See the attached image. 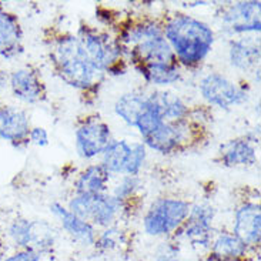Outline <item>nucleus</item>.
<instances>
[{"label":"nucleus","mask_w":261,"mask_h":261,"mask_svg":"<svg viewBox=\"0 0 261 261\" xmlns=\"http://www.w3.org/2000/svg\"><path fill=\"white\" fill-rule=\"evenodd\" d=\"M126 246H127V236L120 227L113 224V226L106 227L100 233H97L93 247L100 253H113Z\"/></svg>","instance_id":"obj_27"},{"label":"nucleus","mask_w":261,"mask_h":261,"mask_svg":"<svg viewBox=\"0 0 261 261\" xmlns=\"http://www.w3.org/2000/svg\"><path fill=\"white\" fill-rule=\"evenodd\" d=\"M24 51V35L19 17L0 5V57L14 60Z\"/></svg>","instance_id":"obj_17"},{"label":"nucleus","mask_w":261,"mask_h":261,"mask_svg":"<svg viewBox=\"0 0 261 261\" xmlns=\"http://www.w3.org/2000/svg\"><path fill=\"white\" fill-rule=\"evenodd\" d=\"M33 220L19 217L7 227V239L14 246V250H30L32 244Z\"/></svg>","instance_id":"obj_28"},{"label":"nucleus","mask_w":261,"mask_h":261,"mask_svg":"<svg viewBox=\"0 0 261 261\" xmlns=\"http://www.w3.org/2000/svg\"><path fill=\"white\" fill-rule=\"evenodd\" d=\"M207 251L205 261H247L253 250L231 231H220L214 234Z\"/></svg>","instance_id":"obj_18"},{"label":"nucleus","mask_w":261,"mask_h":261,"mask_svg":"<svg viewBox=\"0 0 261 261\" xmlns=\"http://www.w3.org/2000/svg\"><path fill=\"white\" fill-rule=\"evenodd\" d=\"M190 207L189 201L181 198H157L143 217L144 233L153 239H173L187 219Z\"/></svg>","instance_id":"obj_4"},{"label":"nucleus","mask_w":261,"mask_h":261,"mask_svg":"<svg viewBox=\"0 0 261 261\" xmlns=\"http://www.w3.org/2000/svg\"><path fill=\"white\" fill-rule=\"evenodd\" d=\"M260 2H239L221 16V24L231 35L258 33L261 29Z\"/></svg>","instance_id":"obj_10"},{"label":"nucleus","mask_w":261,"mask_h":261,"mask_svg":"<svg viewBox=\"0 0 261 261\" xmlns=\"http://www.w3.org/2000/svg\"><path fill=\"white\" fill-rule=\"evenodd\" d=\"M29 143L37 147H46L49 144V133L44 127H32L29 134Z\"/></svg>","instance_id":"obj_33"},{"label":"nucleus","mask_w":261,"mask_h":261,"mask_svg":"<svg viewBox=\"0 0 261 261\" xmlns=\"http://www.w3.org/2000/svg\"><path fill=\"white\" fill-rule=\"evenodd\" d=\"M50 60L56 74L67 86L80 92H90L99 87L103 74L90 63L77 36L66 33L50 44Z\"/></svg>","instance_id":"obj_2"},{"label":"nucleus","mask_w":261,"mask_h":261,"mask_svg":"<svg viewBox=\"0 0 261 261\" xmlns=\"http://www.w3.org/2000/svg\"><path fill=\"white\" fill-rule=\"evenodd\" d=\"M231 233L237 236L250 250L255 251L261 243V210L260 203L247 201L237 207L234 212L233 230Z\"/></svg>","instance_id":"obj_12"},{"label":"nucleus","mask_w":261,"mask_h":261,"mask_svg":"<svg viewBox=\"0 0 261 261\" xmlns=\"http://www.w3.org/2000/svg\"><path fill=\"white\" fill-rule=\"evenodd\" d=\"M164 123V117H163L162 110L157 105L154 97V93L147 96V105L144 112L140 114L139 120L136 123L134 127L139 130L141 139L147 137L148 134H151L155 128H159Z\"/></svg>","instance_id":"obj_26"},{"label":"nucleus","mask_w":261,"mask_h":261,"mask_svg":"<svg viewBox=\"0 0 261 261\" xmlns=\"http://www.w3.org/2000/svg\"><path fill=\"white\" fill-rule=\"evenodd\" d=\"M214 217L216 212L212 205H191L187 219L183 226L177 230L173 240H176L177 243L186 241L191 247L208 250L214 237Z\"/></svg>","instance_id":"obj_7"},{"label":"nucleus","mask_w":261,"mask_h":261,"mask_svg":"<svg viewBox=\"0 0 261 261\" xmlns=\"http://www.w3.org/2000/svg\"><path fill=\"white\" fill-rule=\"evenodd\" d=\"M7 83H9V76H7L5 71L0 70V89H2V87H5Z\"/></svg>","instance_id":"obj_34"},{"label":"nucleus","mask_w":261,"mask_h":261,"mask_svg":"<svg viewBox=\"0 0 261 261\" xmlns=\"http://www.w3.org/2000/svg\"><path fill=\"white\" fill-rule=\"evenodd\" d=\"M139 189H140V178H139V176H123L120 183L114 187L112 196L126 205L128 200H132L136 196Z\"/></svg>","instance_id":"obj_29"},{"label":"nucleus","mask_w":261,"mask_h":261,"mask_svg":"<svg viewBox=\"0 0 261 261\" xmlns=\"http://www.w3.org/2000/svg\"><path fill=\"white\" fill-rule=\"evenodd\" d=\"M154 97L164 121H180L190 117V106H187L186 101L174 93L154 92Z\"/></svg>","instance_id":"obj_24"},{"label":"nucleus","mask_w":261,"mask_h":261,"mask_svg":"<svg viewBox=\"0 0 261 261\" xmlns=\"http://www.w3.org/2000/svg\"><path fill=\"white\" fill-rule=\"evenodd\" d=\"M147 105V96L141 93H124L114 103V112L130 127H134Z\"/></svg>","instance_id":"obj_23"},{"label":"nucleus","mask_w":261,"mask_h":261,"mask_svg":"<svg viewBox=\"0 0 261 261\" xmlns=\"http://www.w3.org/2000/svg\"><path fill=\"white\" fill-rule=\"evenodd\" d=\"M228 60L234 69L241 71H248L251 69H258L260 64V44L258 40L251 39H236L228 44Z\"/></svg>","instance_id":"obj_19"},{"label":"nucleus","mask_w":261,"mask_h":261,"mask_svg":"<svg viewBox=\"0 0 261 261\" xmlns=\"http://www.w3.org/2000/svg\"><path fill=\"white\" fill-rule=\"evenodd\" d=\"M56 246V231L49 223L43 220H33L32 230V244L30 250H33L40 255L49 254Z\"/></svg>","instance_id":"obj_25"},{"label":"nucleus","mask_w":261,"mask_h":261,"mask_svg":"<svg viewBox=\"0 0 261 261\" xmlns=\"http://www.w3.org/2000/svg\"><path fill=\"white\" fill-rule=\"evenodd\" d=\"M43 255L33 250H14L13 253L2 255L0 261H42Z\"/></svg>","instance_id":"obj_32"},{"label":"nucleus","mask_w":261,"mask_h":261,"mask_svg":"<svg viewBox=\"0 0 261 261\" xmlns=\"http://www.w3.org/2000/svg\"><path fill=\"white\" fill-rule=\"evenodd\" d=\"M258 137L247 134L223 143L219 148V163L224 167H250L257 163Z\"/></svg>","instance_id":"obj_15"},{"label":"nucleus","mask_w":261,"mask_h":261,"mask_svg":"<svg viewBox=\"0 0 261 261\" xmlns=\"http://www.w3.org/2000/svg\"><path fill=\"white\" fill-rule=\"evenodd\" d=\"M181 66L178 63H159L140 66L136 70L140 73L148 85L157 87H167L181 79Z\"/></svg>","instance_id":"obj_21"},{"label":"nucleus","mask_w":261,"mask_h":261,"mask_svg":"<svg viewBox=\"0 0 261 261\" xmlns=\"http://www.w3.org/2000/svg\"><path fill=\"white\" fill-rule=\"evenodd\" d=\"M76 36L92 66L100 74H123L126 66L124 51L116 37L87 24L79 29Z\"/></svg>","instance_id":"obj_3"},{"label":"nucleus","mask_w":261,"mask_h":261,"mask_svg":"<svg viewBox=\"0 0 261 261\" xmlns=\"http://www.w3.org/2000/svg\"><path fill=\"white\" fill-rule=\"evenodd\" d=\"M132 154V144L126 140H112L101 154V166L110 174H123L127 169Z\"/></svg>","instance_id":"obj_22"},{"label":"nucleus","mask_w":261,"mask_h":261,"mask_svg":"<svg viewBox=\"0 0 261 261\" xmlns=\"http://www.w3.org/2000/svg\"><path fill=\"white\" fill-rule=\"evenodd\" d=\"M9 87L14 97L26 105L40 103L47 94L40 73L32 66L12 71L9 76Z\"/></svg>","instance_id":"obj_11"},{"label":"nucleus","mask_w":261,"mask_h":261,"mask_svg":"<svg viewBox=\"0 0 261 261\" xmlns=\"http://www.w3.org/2000/svg\"><path fill=\"white\" fill-rule=\"evenodd\" d=\"M134 69L140 66L159 63H177V59L164 36L146 39L133 46L126 53Z\"/></svg>","instance_id":"obj_14"},{"label":"nucleus","mask_w":261,"mask_h":261,"mask_svg":"<svg viewBox=\"0 0 261 261\" xmlns=\"http://www.w3.org/2000/svg\"><path fill=\"white\" fill-rule=\"evenodd\" d=\"M110 173L101 164H92L74 180V194H100L106 193Z\"/></svg>","instance_id":"obj_20"},{"label":"nucleus","mask_w":261,"mask_h":261,"mask_svg":"<svg viewBox=\"0 0 261 261\" xmlns=\"http://www.w3.org/2000/svg\"><path fill=\"white\" fill-rule=\"evenodd\" d=\"M5 247H6V243H5V239H3L2 234H0V257L5 253Z\"/></svg>","instance_id":"obj_35"},{"label":"nucleus","mask_w":261,"mask_h":261,"mask_svg":"<svg viewBox=\"0 0 261 261\" xmlns=\"http://www.w3.org/2000/svg\"><path fill=\"white\" fill-rule=\"evenodd\" d=\"M181 250L180 243L173 239H166L154 248V253L150 261H180Z\"/></svg>","instance_id":"obj_30"},{"label":"nucleus","mask_w":261,"mask_h":261,"mask_svg":"<svg viewBox=\"0 0 261 261\" xmlns=\"http://www.w3.org/2000/svg\"><path fill=\"white\" fill-rule=\"evenodd\" d=\"M126 205L109 193L100 194H74L67 208L93 226L106 228L113 226Z\"/></svg>","instance_id":"obj_6"},{"label":"nucleus","mask_w":261,"mask_h":261,"mask_svg":"<svg viewBox=\"0 0 261 261\" xmlns=\"http://www.w3.org/2000/svg\"><path fill=\"white\" fill-rule=\"evenodd\" d=\"M30 130V119L24 110L0 101V140L9 141L17 147L29 144Z\"/></svg>","instance_id":"obj_13"},{"label":"nucleus","mask_w":261,"mask_h":261,"mask_svg":"<svg viewBox=\"0 0 261 261\" xmlns=\"http://www.w3.org/2000/svg\"><path fill=\"white\" fill-rule=\"evenodd\" d=\"M203 132V124L191 119L164 121L160 127L143 139V144L160 154H173L200 143Z\"/></svg>","instance_id":"obj_5"},{"label":"nucleus","mask_w":261,"mask_h":261,"mask_svg":"<svg viewBox=\"0 0 261 261\" xmlns=\"http://www.w3.org/2000/svg\"><path fill=\"white\" fill-rule=\"evenodd\" d=\"M163 33L177 63L184 67H197L203 63L216 40L207 23L184 13H174L163 21Z\"/></svg>","instance_id":"obj_1"},{"label":"nucleus","mask_w":261,"mask_h":261,"mask_svg":"<svg viewBox=\"0 0 261 261\" xmlns=\"http://www.w3.org/2000/svg\"><path fill=\"white\" fill-rule=\"evenodd\" d=\"M112 140L110 126L99 116L86 117L79 123L74 132L76 150L83 160H93L103 154Z\"/></svg>","instance_id":"obj_9"},{"label":"nucleus","mask_w":261,"mask_h":261,"mask_svg":"<svg viewBox=\"0 0 261 261\" xmlns=\"http://www.w3.org/2000/svg\"><path fill=\"white\" fill-rule=\"evenodd\" d=\"M198 90L207 105L224 110L240 106L248 99V92L244 87L236 85L220 73H208L204 76L200 80Z\"/></svg>","instance_id":"obj_8"},{"label":"nucleus","mask_w":261,"mask_h":261,"mask_svg":"<svg viewBox=\"0 0 261 261\" xmlns=\"http://www.w3.org/2000/svg\"><path fill=\"white\" fill-rule=\"evenodd\" d=\"M147 159V147L143 143H133L132 144V154L128 159L127 169L124 176H139L141 169Z\"/></svg>","instance_id":"obj_31"},{"label":"nucleus","mask_w":261,"mask_h":261,"mask_svg":"<svg viewBox=\"0 0 261 261\" xmlns=\"http://www.w3.org/2000/svg\"><path fill=\"white\" fill-rule=\"evenodd\" d=\"M50 212L60 221V226L67 233V236L71 237V240L76 241L83 247L94 246V241L97 237V228L93 226L92 223L76 216L67 207H64L57 201L50 204Z\"/></svg>","instance_id":"obj_16"}]
</instances>
